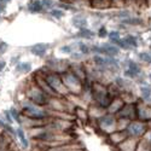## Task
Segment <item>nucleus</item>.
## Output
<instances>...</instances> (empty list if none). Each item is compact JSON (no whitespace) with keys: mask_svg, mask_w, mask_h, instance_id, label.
<instances>
[{"mask_svg":"<svg viewBox=\"0 0 151 151\" xmlns=\"http://www.w3.org/2000/svg\"><path fill=\"white\" fill-rule=\"evenodd\" d=\"M7 47H9V46H7L6 42H0V55L4 53L6 50H7Z\"/></svg>","mask_w":151,"mask_h":151,"instance_id":"33","label":"nucleus"},{"mask_svg":"<svg viewBox=\"0 0 151 151\" xmlns=\"http://www.w3.org/2000/svg\"><path fill=\"white\" fill-rule=\"evenodd\" d=\"M59 7L60 9H64V10H74V7H71L70 5H67V4H60Z\"/></svg>","mask_w":151,"mask_h":151,"instance_id":"34","label":"nucleus"},{"mask_svg":"<svg viewBox=\"0 0 151 151\" xmlns=\"http://www.w3.org/2000/svg\"><path fill=\"white\" fill-rule=\"evenodd\" d=\"M10 112H11V116H12V119H14V121H16L19 126H22L23 122H22V117H21V112L16 109H11Z\"/></svg>","mask_w":151,"mask_h":151,"instance_id":"27","label":"nucleus"},{"mask_svg":"<svg viewBox=\"0 0 151 151\" xmlns=\"http://www.w3.org/2000/svg\"><path fill=\"white\" fill-rule=\"evenodd\" d=\"M137 139H133V138H127L126 140H123L121 144H119L117 146H115L116 151H135L137 147Z\"/></svg>","mask_w":151,"mask_h":151,"instance_id":"12","label":"nucleus"},{"mask_svg":"<svg viewBox=\"0 0 151 151\" xmlns=\"http://www.w3.org/2000/svg\"><path fill=\"white\" fill-rule=\"evenodd\" d=\"M116 117L127 121L137 120V102H126L121 110L116 114Z\"/></svg>","mask_w":151,"mask_h":151,"instance_id":"7","label":"nucleus"},{"mask_svg":"<svg viewBox=\"0 0 151 151\" xmlns=\"http://www.w3.org/2000/svg\"><path fill=\"white\" fill-rule=\"evenodd\" d=\"M75 36L79 37V39H83V40H92L94 37V33L88 28H83V29H80L79 33Z\"/></svg>","mask_w":151,"mask_h":151,"instance_id":"19","label":"nucleus"},{"mask_svg":"<svg viewBox=\"0 0 151 151\" xmlns=\"http://www.w3.org/2000/svg\"><path fill=\"white\" fill-rule=\"evenodd\" d=\"M22 111L28 119L33 121H45L48 117V112L45 109L32 103L30 100H27L22 104Z\"/></svg>","mask_w":151,"mask_h":151,"instance_id":"1","label":"nucleus"},{"mask_svg":"<svg viewBox=\"0 0 151 151\" xmlns=\"http://www.w3.org/2000/svg\"><path fill=\"white\" fill-rule=\"evenodd\" d=\"M5 65H6V63L4 60H0V70H3L5 68Z\"/></svg>","mask_w":151,"mask_h":151,"instance_id":"36","label":"nucleus"},{"mask_svg":"<svg viewBox=\"0 0 151 151\" xmlns=\"http://www.w3.org/2000/svg\"><path fill=\"white\" fill-rule=\"evenodd\" d=\"M4 116H5V119L7 120V123H12V122H14V119H12V116H11V112L10 111H5L4 112Z\"/></svg>","mask_w":151,"mask_h":151,"instance_id":"32","label":"nucleus"},{"mask_svg":"<svg viewBox=\"0 0 151 151\" xmlns=\"http://www.w3.org/2000/svg\"><path fill=\"white\" fill-rule=\"evenodd\" d=\"M139 97L142 99V102L151 104V85H142L139 86Z\"/></svg>","mask_w":151,"mask_h":151,"instance_id":"14","label":"nucleus"},{"mask_svg":"<svg viewBox=\"0 0 151 151\" xmlns=\"http://www.w3.org/2000/svg\"><path fill=\"white\" fill-rule=\"evenodd\" d=\"M73 50H74L73 45H63V46L59 47V51L62 53H64V55H71L73 53Z\"/></svg>","mask_w":151,"mask_h":151,"instance_id":"29","label":"nucleus"},{"mask_svg":"<svg viewBox=\"0 0 151 151\" xmlns=\"http://www.w3.org/2000/svg\"><path fill=\"white\" fill-rule=\"evenodd\" d=\"M140 63H144L146 65H151V53L149 51H140L137 55Z\"/></svg>","mask_w":151,"mask_h":151,"instance_id":"22","label":"nucleus"},{"mask_svg":"<svg viewBox=\"0 0 151 151\" xmlns=\"http://www.w3.org/2000/svg\"><path fill=\"white\" fill-rule=\"evenodd\" d=\"M42 4L40 0H32V1L28 4V10L33 14H37V12H40L42 10Z\"/></svg>","mask_w":151,"mask_h":151,"instance_id":"23","label":"nucleus"},{"mask_svg":"<svg viewBox=\"0 0 151 151\" xmlns=\"http://www.w3.org/2000/svg\"><path fill=\"white\" fill-rule=\"evenodd\" d=\"M147 81H149V83L151 85V71L147 74Z\"/></svg>","mask_w":151,"mask_h":151,"instance_id":"38","label":"nucleus"},{"mask_svg":"<svg viewBox=\"0 0 151 151\" xmlns=\"http://www.w3.org/2000/svg\"><path fill=\"white\" fill-rule=\"evenodd\" d=\"M149 30H150V33H151V23H150V26H149Z\"/></svg>","mask_w":151,"mask_h":151,"instance_id":"42","label":"nucleus"},{"mask_svg":"<svg viewBox=\"0 0 151 151\" xmlns=\"http://www.w3.org/2000/svg\"><path fill=\"white\" fill-rule=\"evenodd\" d=\"M50 45L45 44V42H39V44H35L33 46H30L29 51L32 52V55L36 56V57H42L46 55V52L48 51Z\"/></svg>","mask_w":151,"mask_h":151,"instance_id":"13","label":"nucleus"},{"mask_svg":"<svg viewBox=\"0 0 151 151\" xmlns=\"http://www.w3.org/2000/svg\"><path fill=\"white\" fill-rule=\"evenodd\" d=\"M41 4H42V7L45 10H52L55 1L53 0H41Z\"/></svg>","mask_w":151,"mask_h":151,"instance_id":"30","label":"nucleus"},{"mask_svg":"<svg viewBox=\"0 0 151 151\" xmlns=\"http://www.w3.org/2000/svg\"><path fill=\"white\" fill-rule=\"evenodd\" d=\"M123 41L127 45L128 50L132 51V50H137L139 47V40H138V36L133 35V34H127L123 36Z\"/></svg>","mask_w":151,"mask_h":151,"instance_id":"17","label":"nucleus"},{"mask_svg":"<svg viewBox=\"0 0 151 151\" xmlns=\"http://www.w3.org/2000/svg\"><path fill=\"white\" fill-rule=\"evenodd\" d=\"M149 52L151 53V41H150V44H149Z\"/></svg>","mask_w":151,"mask_h":151,"instance_id":"40","label":"nucleus"},{"mask_svg":"<svg viewBox=\"0 0 151 151\" xmlns=\"http://www.w3.org/2000/svg\"><path fill=\"white\" fill-rule=\"evenodd\" d=\"M44 80L50 86V88L55 92L56 96H63V94L68 93V90L65 88L64 83H63L62 74L56 73V71H51V73L44 75Z\"/></svg>","mask_w":151,"mask_h":151,"instance_id":"2","label":"nucleus"},{"mask_svg":"<svg viewBox=\"0 0 151 151\" xmlns=\"http://www.w3.org/2000/svg\"><path fill=\"white\" fill-rule=\"evenodd\" d=\"M102 46V51H103V56H108V57H117L121 52V50L116 46L112 45L111 42H103L100 44Z\"/></svg>","mask_w":151,"mask_h":151,"instance_id":"11","label":"nucleus"},{"mask_svg":"<svg viewBox=\"0 0 151 151\" xmlns=\"http://www.w3.org/2000/svg\"><path fill=\"white\" fill-rule=\"evenodd\" d=\"M142 74V65L133 59H127V64L123 70V76L129 80H137L138 76Z\"/></svg>","mask_w":151,"mask_h":151,"instance_id":"8","label":"nucleus"},{"mask_svg":"<svg viewBox=\"0 0 151 151\" xmlns=\"http://www.w3.org/2000/svg\"><path fill=\"white\" fill-rule=\"evenodd\" d=\"M62 79H63V83H64L68 92L74 91L76 94L82 92V80L74 71L67 70L64 73H62Z\"/></svg>","mask_w":151,"mask_h":151,"instance_id":"5","label":"nucleus"},{"mask_svg":"<svg viewBox=\"0 0 151 151\" xmlns=\"http://www.w3.org/2000/svg\"><path fill=\"white\" fill-rule=\"evenodd\" d=\"M135 151H151V145H150V143L146 140L145 137L137 142Z\"/></svg>","mask_w":151,"mask_h":151,"instance_id":"21","label":"nucleus"},{"mask_svg":"<svg viewBox=\"0 0 151 151\" xmlns=\"http://www.w3.org/2000/svg\"><path fill=\"white\" fill-rule=\"evenodd\" d=\"M78 50H79V52L80 53H82L83 56H86V55H88L90 52H91V47L87 45L86 42H83V41H79L78 42Z\"/></svg>","mask_w":151,"mask_h":151,"instance_id":"26","label":"nucleus"},{"mask_svg":"<svg viewBox=\"0 0 151 151\" xmlns=\"http://www.w3.org/2000/svg\"><path fill=\"white\" fill-rule=\"evenodd\" d=\"M50 14H51L52 17H55L57 19H60V18H63V16H64V12H63L62 9H52L50 11Z\"/></svg>","mask_w":151,"mask_h":151,"instance_id":"28","label":"nucleus"},{"mask_svg":"<svg viewBox=\"0 0 151 151\" xmlns=\"http://www.w3.org/2000/svg\"><path fill=\"white\" fill-rule=\"evenodd\" d=\"M137 120L149 123L151 122V104L149 103H137Z\"/></svg>","mask_w":151,"mask_h":151,"instance_id":"9","label":"nucleus"},{"mask_svg":"<svg viewBox=\"0 0 151 151\" xmlns=\"http://www.w3.org/2000/svg\"><path fill=\"white\" fill-rule=\"evenodd\" d=\"M16 132H17V138L19 139V143H21V145H22V147L23 149H29V139L27 138V135H26V132H24V129L22 128V127H18L17 129H16Z\"/></svg>","mask_w":151,"mask_h":151,"instance_id":"18","label":"nucleus"},{"mask_svg":"<svg viewBox=\"0 0 151 151\" xmlns=\"http://www.w3.org/2000/svg\"><path fill=\"white\" fill-rule=\"evenodd\" d=\"M71 23H73V26H74L75 28H78V29L80 30V29L87 28V23H88V21H87V17H86L85 15L78 14V15L73 16Z\"/></svg>","mask_w":151,"mask_h":151,"instance_id":"15","label":"nucleus"},{"mask_svg":"<svg viewBox=\"0 0 151 151\" xmlns=\"http://www.w3.org/2000/svg\"><path fill=\"white\" fill-rule=\"evenodd\" d=\"M93 1H94V4H96V5H97V4H98V5H102L104 0H93Z\"/></svg>","mask_w":151,"mask_h":151,"instance_id":"37","label":"nucleus"},{"mask_svg":"<svg viewBox=\"0 0 151 151\" xmlns=\"http://www.w3.org/2000/svg\"><path fill=\"white\" fill-rule=\"evenodd\" d=\"M0 11H1V9H0Z\"/></svg>","mask_w":151,"mask_h":151,"instance_id":"43","label":"nucleus"},{"mask_svg":"<svg viewBox=\"0 0 151 151\" xmlns=\"http://www.w3.org/2000/svg\"><path fill=\"white\" fill-rule=\"evenodd\" d=\"M110 1H111V3H116V4H117V3H122V1H124V0H110Z\"/></svg>","mask_w":151,"mask_h":151,"instance_id":"39","label":"nucleus"},{"mask_svg":"<svg viewBox=\"0 0 151 151\" xmlns=\"http://www.w3.org/2000/svg\"><path fill=\"white\" fill-rule=\"evenodd\" d=\"M122 26H129V27H139V26H144L145 21L142 17L138 16H131L128 18H124L120 21Z\"/></svg>","mask_w":151,"mask_h":151,"instance_id":"16","label":"nucleus"},{"mask_svg":"<svg viewBox=\"0 0 151 151\" xmlns=\"http://www.w3.org/2000/svg\"><path fill=\"white\" fill-rule=\"evenodd\" d=\"M108 34H109V32H108V29L105 28V27H100L99 28V30H98V36L99 37H106L108 36Z\"/></svg>","mask_w":151,"mask_h":151,"instance_id":"31","label":"nucleus"},{"mask_svg":"<svg viewBox=\"0 0 151 151\" xmlns=\"http://www.w3.org/2000/svg\"><path fill=\"white\" fill-rule=\"evenodd\" d=\"M128 138L127 133H126V131H121V129H117L115 132L110 133L109 135H106V142L112 145V146H117L119 144H121L123 140H126Z\"/></svg>","mask_w":151,"mask_h":151,"instance_id":"10","label":"nucleus"},{"mask_svg":"<svg viewBox=\"0 0 151 151\" xmlns=\"http://www.w3.org/2000/svg\"><path fill=\"white\" fill-rule=\"evenodd\" d=\"M3 3H7V1H10V0H1Z\"/></svg>","mask_w":151,"mask_h":151,"instance_id":"41","label":"nucleus"},{"mask_svg":"<svg viewBox=\"0 0 151 151\" xmlns=\"http://www.w3.org/2000/svg\"><path fill=\"white\" fill-rule=\"evenodd\" d=\"M108 37H109V42H111L112 45H116L120 42V40L122 39L121 36V33L119 30H112V32H109L108 34Z\"/></svg>","mask_w":151,"mask_h":151,"instance_id":"24","label":"nucleus"},{"mask_svg":"<svg viewBox=\"0 0 151 151\" xmlns=\"http://www.w3.org/2000/svg\"><path fill=\"white\" fill-rule=\"evenodd\" d=\"M0 151H12L11 142L7 139V134H0Z\"/></svg>","mask_w":151,"mask_h":151,"instance_id":"20","label":"nucleus"},{"mask_svg":"<svg viewBox=\"0 0 151 151\" xmlns=\"http://www.w3.org/2000/svg\"><path fill=\"white\" fill-rule=\"evenodd\" d=\"M150 129V124L149 123H145V122H142L139 120H134V121H131L127 127H126V133L129 138H133V139H137L139 140L142 138L145 137V134L147 133V131Z\"/></svg>","mask_w":151,"mask_h":151,"instance_id":"3","label":"nucleus"},{"mask_svg":"<svg viewBox=\"0 0 151 151\" xmlns=\"http://www.w3.org/2000/svg\"><path fill=\"white\" fill-rule=\"evenodd\" d=\"M97 126L98 129L100 132H104L105 137L109 135L110 133L117 131V117L112 114H103L102 116H99L97 120Z\"/></svg>","mask_w":151,"mask_h":151,"instance_id":"4","label":"nucleus"},{"mask_svg":"<svg viewBox=\"0 0 151 151\" xmlns=\"http://www.w3.org/2000/svg\"><path fill=\"white\" fill-rule=\"evenodd\" d=\"M16 70L22 74H27L32 70V64L29 62H19L16 64Z\"/></svg>","mask_w":151,"mask_h":151,"instance_id":"25","label":"nucleus"},{"mask_svg":"<svg viewBox=\"0 0 151 151\" xmlns=\"http://www.w3.org/2000/svg\"><path fill=\"white\" fill-rule=\"evenodd\" d=\"M27 96H28V100H30L32 103L39 105V106H44L50 103V97L36 83L28 90Z\"/></svg>","mask_w":151,"mask_h":151,"instance_id":"6","label":"nucleus"},{"mask_svg":"<svg viewBox=\"0 0 151 151\" xmlns=\"http://www.w3.org/2000/svg\"><path fill=\"white\" fill-rule=\"evenodd\" d=\"M145 138H146V140L150 143V145H151V128L147 131V133L145 134Z\"/></svg>","mask_w":151,"mask_h":151,"instance_id":"35","label":"nucleus"}]
</instances>
